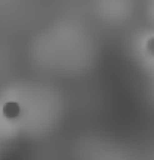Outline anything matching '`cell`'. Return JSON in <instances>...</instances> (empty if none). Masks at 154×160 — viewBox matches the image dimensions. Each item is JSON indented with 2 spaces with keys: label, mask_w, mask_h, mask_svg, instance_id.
Masks as SVG:
<instances>
[{
  "label": "cell",
  "mask_w": 154,
  "mask_h": 160,
  "mask_svg": "<svg viewBox=\"0 0 154 160\" xmlns=\"http://www.w3.org/2000/svg\"><path fill=\"white\" fill-rule=\"evenodd\" d=\"M3 115L6 118H17L20 115V106L15 101H8L3 106Z\"/></svg>",
  "instance_id": "6da1fadb"
},
{
  "label": "cell",
  "mask_w": 154,
  "mask_h": 160,
  "mask_svg": "<svg viewBox=\"0 0 154 160\" xmlns=\"http://www.w3.org/2000/svg\"><path fill=\"white\" fill-rule=\"evenodd\" d=\"M148 50L154 54V38L153 39H150V42H148Z\"/></svg>",
  "instance_id": "7a4b0ae2"
}]
</instances>
